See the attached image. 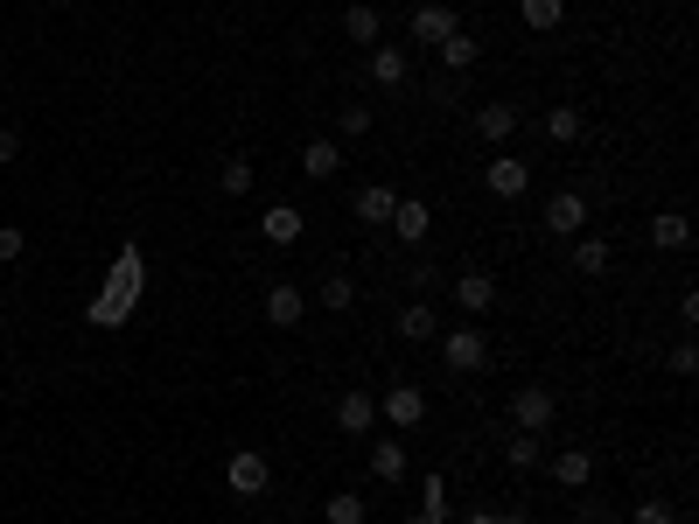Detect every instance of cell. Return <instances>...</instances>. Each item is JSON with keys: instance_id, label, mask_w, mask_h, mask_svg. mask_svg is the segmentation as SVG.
I'll list each match as a JSON object with an SVG mask.
<instances>
[{"instance_id": "cell-15", "label": "cell", "mask_w": 699, "mask_h": 524, "mask_svg": "<svg viewBox=\"0 0 699 524\" xmlns=\"http://www.w3.org/2000/svg\"><path fill=\"white\" fill-rule=\"evenodd\" d=\"M553 482H560V490H588V482H595V455H588V447H560V455H553Z\"/></svg>"}, {"instance_id": "cell-19", "label": "cell", "mask_w": 699, "mask_h": 524, "mask_svg": "<svg viewBox=\"0 0 699 524\" xmlns=\"http://www.w3.org/2000/svg\"><path fill=\"white\" fill-rule=\"evenodd\" d=\"M566 266H574V273H588V280H601V273L616 266V252L601 246V238H574V252H566Z\"/></svg>"}, {"instance_id": "cell-8", "label": "cell", "mask_w": 699, "mask_h": 524, "mask_svg": "<svg viewBox=\"0 0 699 524\" xmlns=\"http://www.w3.org/2000/svg\"><path fill=\"white\" fill-rule=\"evenodd\" d=\"M377 413H385L392 426H420L427 420V391L420 385H392L385 399H377Z\"/></svg>"}, {"instance_id": "cell-26", "label": "cell", "mask_w": 699, "mask_h": 524, "mask_svg": "<svg viewBox=\"0 0 699 524\" xmlns=\"http://www.w3.org/2000/svg\"><path fill=\"white\" fill-rule=\"evenodd\" d=\"M217 190H224V196H245V190H252V161H245V155H224Z\"/></svg>"}, {"instance_id": "cell-40", "label": "cell", "mask_w": 699, "mask_h": 524, "mask_svg": "<svg viewBox=\"0 0 699 524\" xmlns=\"http://www.w3.org/2000/svg\"><path fill=\"white\" fill-rule=\"evenodd\" d=\"M406 524H433V517H406Z\"/></svg>"}, {"instance_id": "cell-35", "label": "cell", "mask_w": 699, "mask_h": 524, "mask_svg": "<svg viewBox=\"0 0 699 524\" xmlns=\"http://www.w3.org/2000/svg\"><path fill=\"white\" fill-rule=\"evenodd\" d=\"M8 161H22V134H14V126H0V168Z\"/></svg>"}, {"instance_id": "cell-9", "label": "cell", "mask_w": 699, "mask_h": 524, "mask_svg": "<svg viewBox=\"0 0 699 524\" xmlns=\"http://www.w3.org/2000/svg\"><path fill=\"white\" fill-rule=\"evenodd\" d=\"M462 22H455V8H441V0H427V8H413V43H433L441 49L448 35H455Z\"/></svg>"}, {"instance_id": "cell-24", "label": "cell", "mask_w": 699, "mask_h": 524, "mask_svg": "<svg viewBox=\"0 0 699 524\" xmlns=\"http://www.w3.org/2000/svg\"><path fill=\"white\" fill-rule=\"evenodd\" d=\"M323 524H364V497H357V490H336V497L323 503Z\"/></svg>"}, {"instance_id": "cell-30", "label": "cell", "mask_w": 699, "mask_h": 524, "mask_svg": "<svg viewBox=\"0 0 699 524\" xmlns=\"http://www.w3.org/2000/svg\"><path fill=\"white\" fill-rule=\"evenodd\" d=\"M420 517L448 524V482H441V476H427V482H420Z\"/></svg>"}, {"instance_id": "cell-4", "label": "cell", "mask_w": 699, "mask_h": 524, "mask_svg": "<svg viewBox=\"0 0 699 524\" xmlns=\"http://www.w3.org/2000/svg\"><path fill=\"white\" fill-rule=\"evenodd\" d=\"M553 413H560V406H553V391H545V385H518L511 391V426H518V434H545Z\"/></svg>"}, {"instance_id": "cell-32", "label": "cell", "mask_w": 699, "mask_h": 524, "mask_svg": "<svg viewBox=\"0 0 699 524\" xmlns=\"http://www.w3.org/2000/svg\"><path fill=\"white\" fill-rule=\"evenodd\" d=\"M336 126H343L350 140H357V134H371V105H364V99H350L343 112H336Z\"/></svg>"}, {"instance_id": "cell-39", "label": "cell", "mask_w": 699, "mask_h": 524, "mask_svg": "<svg viewBox=\"0 0 699 524\" xmlns=\"http://www.w3.org/2000/svg\"><path fill=\"white\" fill-rule=\"evenodd\" d=\"M0 329H8V301H0Z\"/></svg>"}, {"instance_id": "cell-10", "label": "cell", "mask_w": 699, "mask_h": 524, "mask_svg": "<svg viewBox=\"0 0 699 524\" xmlns=\"http://www.w3.org/2000/svg\"><path fill=\"white\" fill-rule=\"evenodd\" d=\"M259 231H267V246H301V231H308V217H301L294 203H267V217H259Z\"/></svg>"}, {"instance_id": "cell-23", "label": "cell", "mask_w": 699, "mask_h": 524, "mask_svg": "<svg viewBox=\"0 0 699 524\" xmlns=\"http://www.w3.org/2000/svg\"><path fill=\"white\" fill-rule=\"evenodd\" d=\"M518 14H525V29H539V35H553L566 22V0H518Z\"/></svg>"}, {"instance_id": "cell-29", "label": "cell", "mask_w": 699, "mask_h": 524, "mask_svg": "<svg viewBox=\"0 0 699 524\" xmlns=\"http://www.w3.org/2000/svg\"><path fill=\"white\" fill-rule=\"evenodd\" d=\"M350 301H357V280H350V273H329V280H323V308H329V315H343Z\"/></svg>"}, {"instance_id": "cell-18", "label": "cell", "mask_w": 699, "mask_h": 524, "mask_svg": "<svg viewBox=\"0 0 699 524\" xmlns=\"http://www.w3.org/2000/svg\"><path fill=\"white\" fill-rule=\"evenodd\" d=\"M371 476H377V482H406V447L392 441V434L371 441Z\"/></svg>"}, {"instance_id": "cell-25", "label": "cell", "mask_w": 699, "mask_h": 524, "mask_svg": "<svg viewBox=\"0 0 699 524\" xmlns=\"http://www.w3.org/2000/svg\"><path fill=\"white\" fill-rule=\"evenodd\" d=\"M545 140L574 147V140H580V112H574V105H553V112H545Z\"/></svg>"}, {"instance_id": "cell-1", "label": "cell", "mask_w": 699, "mask_h": 524, "mask_svg": "<svg viewBox=\"0 0 699 524\" xmlns=\"http://www.w3.org/2000/svg\"><path fill=\"white\" fill-rule=\"evenodd\" d=\"M140 287H147V266H140V246H126V252H120V266H112V280H105L99 294H91L84 322H91V329H120L126 315H134V301H140Z\"/></svg>"}, {"instance_id": "cell-16", "label": "cell", "mask_w": 699, "mask_h": 524, "mask_svg": "<svg viewBox=\"0 0 699 524\" xmlns=\"http://www.w3.org/2000/svg\"><path fill=\"white\" fill-rule=\"evenodd\" d=\"M392 231H399L406 246H420V238L433 231V203H420V196H399V210H392Z\"/></svg>"}, {"instance_id": "cell-13", "label": "cell", "mask_w": 699, "mask_h": 524, "mask_svg": "<svg viewBox=\"0 0 699 524\" xmlns=\"http://www.w3.org/2000/svg\"><path fill=\"white\" fill-rule=\"evenodd\" d=\"M357 224H392V210H399V190H385V182H364V190L350 196Z\"/></svg>"}, {"instance_id": "cell-17", "label": "cell", "mask_w": 699, "mask_h": 524, "mask_svg": "<svg viewBox=\"0 0 699 524\" xmlns=\"http://www.w3.org/2000/svg\"><path fill=\"white\" fill-rule=\"evenodd\" d=\"M336 168H343V147H336V140H308V147H301V175H308V182H329Z\"/></svg>"}, {"instance_id": "cell-3", "label": "cell", "mask_w": 699, "mask_h": 524, "mask_svg": "<svg viewBox=\"0 0 699 524\" xmlns=\"http://www.w3.org/2000/svg\"><path fill=\"white\" fill-rule=\"evenodd\" d=\"M267 482H273V469H267V455H259V447H238V455L224 462V490L245 497V503L267 497Z\"/></svg>"}, {"instance_id": "cell-2", "label": "cell", "mask_w": 699, "mask_h": 524, "mask_svg": "<svg viewBox=\"0 0 699 524\" xmlns=\"http://www.w3.org/2000/svg\"><path fill=\"white\" fill-rule=\"evenodd\" d=\"M441 364L455 371V378H476V371H489V335H483L476 322L448 329V335H441Z\"/></svg>"}, {"instance_id": "cell-11", "label": "cell", "mask_w": 699, "mask_h": 524, "mask_svg": "<svg viewBox=\"0 0 699 524\" xmlns=\"http://www.w3.org/2000/svg\"><path fill=\"white\" fill-rule=\"evenodd\" d=\"M476 134L489 140V147H504L518 134V105L511 99H489V105H476Z\"/></svg>"}, {"instance_id": "cell-12", "label": "cell", "mask_w": 699, "mask_h": 524, "mask_svg": "<svg viewBox=\"0 0 699 524\" xmlns=\"http://www.w3.org/2000/svg\"><path fill=\"white\" fill-rule=\"evenodd\" d=\"M336 426H343V434H377V399L371 391H343V399H336Z\"/></svg>"}, {"instance_id": "cell-14", "label": "cell", "mask_w": 699, "mask_h": 524, "mask_svg": "<svg viewBox=\"0 0 699 524\" xmlns=\"http://www.w3.org/2000/svg\"><path fill=\"white\" fill-rule=\"evenodd\" d=\"M301 315H308V294L288 287V280H273V287H267V322H273V329H294Z\"/></svg>"}, {"instance_id": "cell-28", "label": "cell", "mask_w": 699, "mask_h": 524, "mask_svg": "<svg viewBox=\"0 0 699 524\" xmlns=\"http://www.w3.org/2000/svg\"><path fill=\"white\" fill-rule=\"evenodd\" d=\"M399 335H406V343H433V308L413 301V308L399 315Z\"/></svg>"}, {"instance_id": "cell-36", "label": "cell", "mask_w": 699, "mask_h": 524, "mask_svg": "<svg viewBox=\"0 0 699 524\" xmlns=\"http://www.w3.org/2000/svg\"><path fill=\"white\" fill-rule=\"evenodd\" d=\"M0 259H22V231L14 224H0Z\"/></svg>"}, {"instance_id": "cell-22", "label": "cell", "mask_w": 699, "mask_h": 524, "mask_svg": "<svg viewBox=\"0 0 699 524\" xmlns=\"http://www.w3.org/2000/svg\"><path fill=\"white\" fill-rule=\"evenodd\" d=\"M455 301H462V315H483L489 301H497V280H489V273H462L455 280Z\"/></svg>"}, {"instance_id": "cell-33", "label": "cell", "mask_w": 699, "mask_h": 524, "mask_svg": "<svg viewBox=\"0 0 699 524\" xmlns=\"http://www.w3.org/2000/svg\"><path fill=\"white\" fill-rule=\"evenodd\" d=\"M630 524H678V517H672V503H665V497H644V503L630 511Z\"/></svg>"}, {"instance_id": "cell-21", "label": "cell", "mask_w": 699, "mask_h": 524, "mask_svg": "<svg viewBox=\"0 0 699 524\" xmlns=\"http://www.w3.org/2000/svg\"><path fill=\"white\" fill-rule=\"evenodd\" d=\"M686 238H692V224L678 217V210H657V217H651V246H657V252H686Z\"/></svg>"}, {"instance_id": "cell-37", "label": "cell", "mask_w": 699, "mask_h": 524, "mask_svg": "<svg viewBox=\"0 0 699 524\" xmlns=\"http://www.w3.org/2000/svg\"><path fill=\"white\" fill-rule=\"evenodd\" d=\"M462 524H497V511H469V517H462Z\"/></svg>"}, {"instance_id": "cell-7", "label": "cell", "mask_w": 699, "mask_h": 524, "mask_svg": "<svg viewBox=\"0 0 699 524\" xmlns=\"http://www.w3.org/2000/svg\"><path fill=\"white\" fill-rule=\"evenodd\" d=\"M483 182H489V196H504V203H511V196H525V190H532V168H525L518 155H489Z\"/></svg>"}, {"instance_id": "cell-5", "label": "cell", "mask_w": 699, "mask_h": 524, "mask_svg": "<svg viewBox=\"0 0 699 524\" xmlns=\"http://www.w3.org/2000/svg\"><path fill=\"white\" fill-rule=\"evenodd\" d=\"M588 224V196L580 190H553L545 196V238H574Z\"/></svg>"}, {"instance_id": "cell-27", "label": "cell", "mask_w": 699, "mask_h": 524, "mask_svg": "<svg viewBox=\"0 0 699 524\" xmlns=\"http://www.w3.org/2000/svg\"><path fill=\"white\" fill-rule=\"evenodd\" d=\"M504 462H511V469H539V462H545L539 434H511V441H504Z\"/></svg>"}, {"instance_id": "cell-34", "label": "cell", "mask_w": 699, "mask_h": 524, "mask_svg": "<svg viewBox=\"0 0 699 524\" xmlns=\"http://www.w3.org/2000/svg\"><path fill=\"white\" fill-rule=\"evenodd\" d=\"M672 371H678V378H692V371H699V350L678 343V350H672Z\"/></svg>"}, {"instance_id": "cell-6", "label": "cell", "mask_w": 699, "mask_h": 524, "mask_svg": "<svg viewBox=\"0 0 699 524\" xmlns=\"http://www.w3.org/2000/svg\"><path fill=\"white\" fill-rule=\"evenodd\" d=\"M364 70H371V84H377V91H399V84L413 78V56H406V49H392V43H377V49H364Z\"/></svg>"}, {"instance_id": "cell-20", "label": "cell", "mask_w": 699, "mask_h": 524, "mask_svg": "<svg viewBox=\"0 0 699 524\" xmlns=\"http://www.w3.org/2000/svg\"><path fill=\"white\" fill-rule=\"evenodd\" d=\"M343 35H350L357 49H377V43H385V29H377V8H371V0H357V8L343 14Z\"/></svg>"}, {"instance_id": "cell-38", "label": "cell", "mask_w": 699, "mask_h": 524, "mask_svg": "<svg viewBox=\"0 0 699 524\" xmlns=\"http://www.w3.org/2000/svg\"><path fill=\"white\" fill-rule=\"evenodd\" d=\"M497 524H532V517H525V511H497Z\"/></svg>"}, {"instance_id": "cell-31", "label": "cell", "mask_w": 699, "mask_h": 524, "mask_svg": "<svg viewBox=\"0 0 699 524\" xmlns=\"http://www.w3.org/2000/svg\"><path fill=\"white\" fill-rule=\"evenodd\" d=\"M441 64H448V70H469V64H476V35H462V29H455V35L441 43Z\"/></svg>"}]
</instances>
